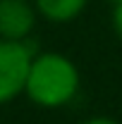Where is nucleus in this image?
<instances>
[{
  "label": "nucleus",
  "instance_id": "nucleus-1",
  "mask_svg": "<svg viewBox=\"0 0 122 124\" xmlns=\"http://www.w3.org/2000/svg\"><path fill=\"white\" fill-rule=\"evenodd\" d=\"M79 69L62 53H34L24 93L34 105L58 110L70 105L79 93Z\"/></svg>",
  "mask_w": 122,
  "mask_h": 124
},
{
  "label": "nucleus",
  "instance_id": "nucleus-2",
  "mask_svg": "<svg viewBox=\"0 0 122 124\" xmlns=\"http://www.w3.org/2000/svg\"><path fill=\"white\" fill-rule=\"evenodd\" d=\"M31 41H5L0 38V105L12 103L24 93L29 64L34 57Z\"/></svg>",
  "mask_w": 122,
  "mask_h": 124
},
{
  "label": "nucleus",
  "instance_id": "nucleus-3",
  "mask_svg": "<svg viewBox=\"0 0 122 124\" xmlns=\"http://www.w3.org/2000/svg\"><path fill=\"white\" fill-rule=\"evenodd\" d=\"M36 7L31 0H0V38L26 41L36 26Z\"/></svg>",
  "mask_w": 122,
  "mask_h": 124
},
{
  "label": "nucleus",
  "instance_id": "nucleus-4",
  "mask_svg": "<svg viewBox=\"0 0 122 124\" xmlns=\"http://www.w3.org/2000/svg\"><path fill=\"white\" fill-rule=\"evenodd\" d=\"M36 12L53 22V24H67L81 15L89 5V0H31Z\"/></svg>",
  "mask_w": 122,
  "mask_h": 124
},
{
  "label": "nucleus",
  "instance_id": "nucleus-5",
  "mask_svg": "<svg viewBox=\"0 0 122 124\" xmlns=\"http://www.w3.org/2000/svg\"><path fill=\"white\" fill-rule=\"evenodd\" d=\"M110 24H113V31L115 36L122 41V0L113 2V12H110Z\"/></svg>",
  "mask_w": 122,
  "mask_h": 124
},
{
  "label": "nucleus",
  "instance_id": "nucleus-6",
  "mask_svg": "<svg viewBox=\"0 0 122 124\" xmlns=\"http://www.w3.org/2000/svg\"><path fill=\"white\" fill-rule=\"evenodd\" d=\"M81 124H120L117 119H113V117H91V119H84Z\"/></svg>",
  "mask_w": 122,
  "mask_h": 124
}]
</instances>
